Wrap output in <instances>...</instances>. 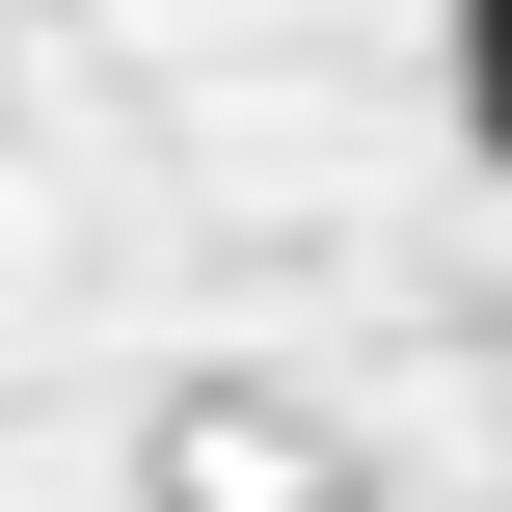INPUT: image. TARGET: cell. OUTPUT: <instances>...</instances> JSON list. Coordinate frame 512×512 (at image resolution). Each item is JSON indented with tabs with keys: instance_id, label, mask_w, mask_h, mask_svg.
<instances>
[{
	"instance_id": "1",
	"label": "cell",
	"mask_w": 512,
	"mask_h": 512,
	"mask_svg": "<svg viewBox=\"0 0 512 512\" xmlns=\"http://www.w3.org/2000/svg\"><path fill=\"white\" fill-rule=\"evenodd\" d=\"M432 81H459V162H512V0H459V27H432Z\"/></svg>"
}]
</instances>
